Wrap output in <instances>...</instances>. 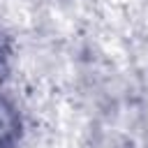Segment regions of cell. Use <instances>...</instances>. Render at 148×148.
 Wrapping results in <instances>:
<instances>
[{"label": "cell", "instance_id": "6da1fadb", "mask_svg": "<svg viewBox=\"0 0 148 148\" xmlns=\"http://www.w3.org/2000/svg\"><path fill=\"white\" fill-rule=\"evenodd\" d=\"M12 134H14V116L5 106H0V143L12 139Z\"/></svg>", "mask_w": 148, "mask_h": 148}]
</instances>
